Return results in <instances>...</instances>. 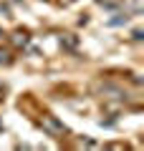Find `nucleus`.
<instances>
[{
    "instance_id": "obj_1",
    "label": "nucleus",
    "mask_w": 144,
    "mask_h": 151,
    "mask_svg": "<svg viewBox=\"0 0 144 151\" xmlns=\"http://www.w3.org/2000/svg\"><path fill=\"white\" fill-rule=\"evenodd\" d=\"M38 126L46 131L51 139H63L66 136V126L56 119L53 113H41V119H38Z\"/></svg>"
},
{
    "instance_id": "obj_2",
    "label": "nucleus",
    "mask_w": 144,
    "mask_h": 151,
    "mask_svg": "<svg viewBox=\"0 0 144 151\" xmlns=\"http://www.w3.org/2000/svg\"><path fill=\"white\" fill-rule=\"evenodd\" d=\"M13 43H15V45H25L28 43V33L25 30H15V33H13Z\"/></svg>"
},
{
    "instance_id": "obj_3",
    "label": "nucleus",
    "mask_w": 144,
    "mask_h": 151,
    "mask_svg": "<svg viewBox=\"0 0 144 151\" xmlns=\"http://www.w3.org/2000/svg\"><path fill=\"white\" fill-rule=\"evenodd\" d=\"M0 63H3V65H10L13 63V53L8 48H0Z\"/></svg>"
},
{
    "instance_id": "obj_4",
    "label": "nucleus",
    "mask_w": 144,
    "mask_h": 151,
    "mask_svg": "<svg viewBox=\"0 0 144 151\" xmlns=\"http://www.w3.org/2000/svg\"><path fill=\"white\" fill-rule=\"evenodd\" d=\"M51 3H56V5H68V3H73V0H51Z\"/></svg>"
},
{
    "instance_id": "obj_5",
    "label": "nucleus",
    "mask_w": 144,
    "mask_h": 151,
    "mask_svg": "<svg viewBox=\"0 0 144 151\" xmlns=\"http://www.w3.org/2000/svg\"><path fill=\"white\" fill-rule=\"evenodd\" d=\"M3 98H5V91H3V86H0V103H3Z\"/></svg>"
}]
</instances>
